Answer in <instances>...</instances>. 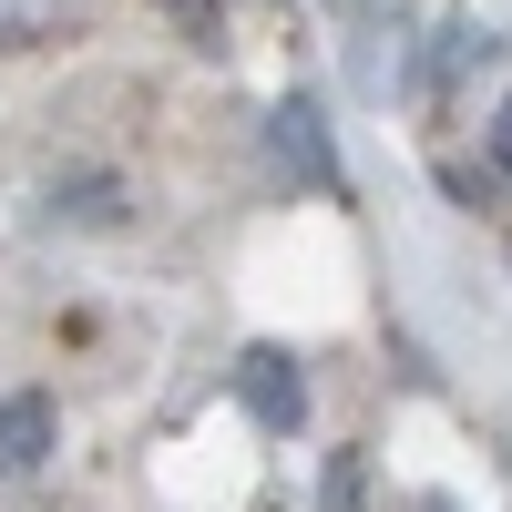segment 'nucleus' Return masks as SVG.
Masks as SVG:
<instances>
[{
	"mask_svg": "<svg viewBox=\"0 0 512 512\" xmlns=\"http://www.w3.org/2000/svg\"><path fill=\"white\" fill-rule=\"evenodd\" d=\"M226 400H236L267 441H308V420H318V379H308V359H297L287 338H246V349L226 359Z\"/></svg>",
	"mask_w": 512,
	"mask_h": 512,
	"instance_id": "obj_1",
	"label": "nucleus"
},
{
	"mask_svg": "<svg viewBox=\"0 0 512 512\" xmlns=\"http://www.w3.org/2000/svg\"><path fill=\"white\" fill-rule=\"evenodd\" d=\"M267 164L297 195H349V164H338V123L318 93H277L267 103Z\"/></svg>",
	"mask_w": 512,
	"mask_h": 512,
	"instance_id": "obj_2",
	"label": "nucleus"
},
{
	"mask_svg": "<svg viewBox=\"0 0 512 512\" xmlns=\"http://www.w3.org/2000/svg\"><path fill=\"white\" fill-rule=\"evenodd\" d=\"M123 216H134V185H123L113 164H62V175L41 185V226H62V236H113Z\"/></svg>",
	"mask_w": 512,
	"mask_h": 512,
	"instance_id": "obj_3",
	"label": "nucleus"
},
{
	"mask_svg": "<svg viewBox=\"0 0 512 512\" xmlns=\"http://www.w3.org/2000/svg\"><path fill=\"white\" fill-rule=\"evenodd\" d=\"M52 451H62V400L52 390H0V492L31 482Z\"/></svg>",
	"mask_w": 512,
	"mask_h": 512,
	"instance_id": "obj_4",
	"label": "nucleus"
},
{
	"mask_svg": "<svg viewBox=\"0 0 512 512\" xmlns=\"http://www.w3.org/2000/svg\"><path fill=\"white\" fill-rule=\"evenodd\" d=\"M308 512H369V451H359V441H338V451L318 461V492H308Z\"/></svg>",
	"mask_w": 512,
	"mask_h": 512,
	"instance_id": "obj_5",
	"label": "nucleus"
},
{
	"mask_svg": "<svg viewBox=\"0 0 512 512\" xmlns=\"http://www.w3.org/2000/svg\"><path fill=\"white\" fill-rule=\"evenodd\" d=\"M441 195H451V205H472V216H492V205H502V185H492V164H482V154H461V144L441 154Z\"/></svg>",
	"mask_w": 512,
	"mask_h": 512,
	"instance_id": "obj_6",
	"label": "nucleus"
},
{
	"mask_svg": "<svg viewBox=\"0 0 512 512\" xmlns=\"http://www.w3.org/2000/svg\"><path fill=\"white\" fill-rule=\"evenodd\" d=\"M154 11L175 21V31L195 41V52H226V0H154Z\"/></svg>",
	"mask_w": 512,
	"mask_h": 512,
	"instance_id": "obj_7",
	"label": "nucleus"
},
{
	"mask_svg": "<svg viewBox=\"0 0 512 512\" xmlns=\"http://www.w3.org/2000/svg\"><path fill=\"white\" fill-rule=\"evenodd\" d=\"M472 154H482V164H492V185H502V195H512V93H502V103H492V113H482V144H472Z\"/></svg>",
	"mask_w": 512,
	"mask_h": 512,
	"instance_id": "obj_8",
	"label": "nucleus"
},
{
	"mask_svg": "<svg viewBox=\"0 0 512 512\" xmlns=\"http://www.w3.org/2000/svg\"><path fill=\"white\" fill-rule=\"evenodd\" d=\"M420 512H461V502H451V492H431V502H420Z\"/></svg>",
	"mask_w": 512,
	"mask_h": 512,
	"instance_id": "obj_9",
	"label": "nucleus"
}]
</instances>
